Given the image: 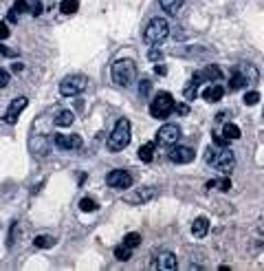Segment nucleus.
Returning a JSON list of instances; mask_svg holds the SVG:
<instances>
[{
    "label": "nucleus",
    "instance_id": "nucleus-23",
    "mask_svg": "<svg viewBox=\"0 0 264 271\" xmlns=\"http://www.w3.org/2000/svg\"><path fill=\"white\" fill-rule=\"evenodd\" d=\"M77 9H80V0H62L59 3V11L64 16H73Z\"/></svg>",
    "mask_w": 264,
    "mask_h": 271
},
{
    "label": "nucleus",
    "instance_id": "nucleus-38",
    "mask_svg": "<svg viewBox=\"0 0 264 271\" xmlns=\"http://www.w3.org/2000/svg\"><path fill=\"white\" fill-rule=\"evenodd\" d=\"M227 141H229V139H227L225 135H214V143H216V146H225Z\"/></svg>",
    "mask_w": 264,
    "mask_h": 271
},
{
    "label": "nucleus",
    "instance_id": "nucleus-25",
    "mask_svg": "<svg viewBox=\"0 0 264 271\" xmlns=\"http://www.w3.org/2000/svg\"><path fill=\"white\" fill-rule=\"evenodd\" d=\"M115 258L117 260H121V262H125V260H130L132 258V247H128V245H119V247H115Z\"/></svg>",
    "mask_w": 264,
    "mask_h": 271
},
{
    "label": "nucleus",
    "instance_id": "nucleus-34",
    "mask_svg": "<svg viewBox=\"0 0 264 271\" xmlns=\"http://www.w3.org/2000/svg\"><path fill=\"white\" fill-rule=\"evenodd\" d=\"M16 232H18V223H14V225H11V232H9V240H7V245H9V247L16 243Z\"/></svg>",
    "mask_w": 264,
    "mask_h": 271
},
{
    "label": "nucleus",
    "instance_id": "nucleus-40",
    "mask_svg": "<svg viewBox=\"0 0 264 271\" xmlns=\"http://www.w3.org/2000/svg\"><path fill=\"white\" fill-rule=\"evenodd\" d=\"M154 71H157L159 75H165V66H154Z\"/></svg>",
    "mask_w": 264,
    "mask_h": 271
},
{
    "label": "nucleus",
    "instance_id": "nucleus-9",
    "mask_svg": "<svg viewBox=\"0 0 264 271\" xmlns=\"http://www.w3.org/2000/svg\"><path fill=\"white\" fill-rule=\"evenodd\" d=\"M178 139H181V128L176 124H165L157 132V141L163 146H174V143H178Z\"/></svg>",
    "mask_w": 264,
    "mask_h": 271
},
{
    "label": "nucleus",
    "instance_id": "nucleus-33",
    "mask_svg": "<svg viewBox=\"0 0 264 271\" xmlns=\"http://www.w3.org/2000/svg\"><path fill=\"white\" fill-rule=\"evenodd\" d=\"M9 84V73L5 69H0V88H5Z\"/></svg>",
    "mask_w": 264,
    "mask_h": 271
},
{
    "label": "nucleus",
    "instance_id": "nucleus-15",
    "mask_svg": "<svg viewBox=\"0 0 264 271\" xmlns=\"http://www.w3.org/2000/svg\"><path fill=\"white\" fill-rule=\"evenodd\" d=\"M223 95H225V88L220 86V84H212V86H207L205 90H203V97H205V101H209V104L220 101Z\"/></svg>",
    "mask_w": 264,
    "mask_h": 271
},
{
    "label": "nucleus",
    "instance_id": "nucleus-17",
    "mask_svg": "<svg viewBox=\"0 0 264 271\" xmlns=\"http://www.w3.org/2000/svg\"><path fill=\"white\" fill-rule=\"evenodd\" d=\"M207 232H209V221L205 216H198V219L191 223V234H194L196 238H203V236H207Z\"/></svg>",
    "mask_w": 264,
    "mask_h": 271
},
{
    "label": "nucleus",
    "instance_id": "nucleus-37",
    "mask_svg": "<svg viewBox=\"0 0 264 271\" xmlns=\"http://www.w3.org/2000/svg\"><path fill=\"white\" fill-rule=\"evenodd\" d=\"M174 111H176L178 115H187V113H189V106H187V104H176V108H174Z\"/></svg>",
    "mask_w": 264,
    "mask_h": 271
},
{
    "label": "nucleus",
    "instance_id": "nucleus-13",
    "mask_svg": "<svg viewBox=\"0 0 264 271\" xmlns=\"http://www.w3.org/2000/svg\"><path fill=\"white\" fill-rule=\"evenodd\" d=\"M170 161H172V164H178V166L191 164V161H194V150L187 148V146H176V148H172V150H170Z\"/></svg>",
    "mask_w": 264,
    "mask_h": 271
},
{
    "label": "nucleus",
    "instance_id": "nucleus-1",
    "mask_svg": "<svg viewBox=\"0 0 264 271\" xmlns=\"http://www.w3.org/2000/svg\"><path fill=\"white\" fill-rule=\"evenodd\" d=\"M205 161L216 170H220L223 174H229L236 166V156H233V150L225 148V146H209L205 152Z\"/></svg>",
    "mask_w": 264,
    "mask_h": 271
},
{
    "label": "nucleus",
    "instance_id": "nucleus-28",
    "mask_svg": "<svg viewBox=\"0 0 264 271\" xmlns=\"http://www.w3.org/2000/svg\"><path fill=\"white\" fill-rule=\"evenodd\" d=\"M123 243L128 245V247H139L141 245V234H137V232H130V234H125V238H123Z\"/></svg>",
    "mask_w": 264,
    "mask_h": 271
},
{
    "label": "nucleus",
    "instance_id": "nucleus-21",
    "mask_svg": "<svg viewBox=\"0 0 264 271\" xmlns=\"http://www.w3.org/2000/svg\"><path fill=\"white\" fill-rule=\"evenodd\" d=\"M139 159L143 161V164H150V161L154 159V143H143V146L139 148Z\"/></svg>",
    "mask_w": 264,
    "mask_h": 271
},
{
    "label": "nucleus",
    "instance_id": "nucleus-18",
    "mask_svg": "<svg viewBox=\"0 0 264 271\" xmlns=\"http://www.w3.org/2000/svg\"><path fill=\"white\" fill-rule=\"evenodd\" d=\"M25 11H29V3H27V0H16L14 7H11V11H9V22H16L18 16L25 14Z\"/></svg>",
    "mask_w": 264,
    "mask_h": 271
},
{
    "label": "nucleus",
    "instance_id": "nucleus-16",
    "mask_svg": "<svg viewBox=\"0 0 264 271\" xmlns=\"http://www.w3.org/2000/svg\"><path fill=\"white\" fill-rule=\"evenodd\" d=\"M154 196H157V190H154V188H146V190H137L135 194L128 198V201L130 203H148V201H152Z\"/></svg>",
    "mask_w": 264,
    "mask_h": 271
},
{
    "label": "nucleus",
    "instance_id": "nucleus-6",
    "mask_svg": "<svg viewBox=\"0 0 264 271\" xmlns=\"http://www.w3.org/2000/svg\"><path fill=\"white\" fill-rule=\"evenodd\" d=\"M257 82V71L249 64H242L240 69L233 71L231 80H229V90H238V88H244L247 84H255Z\"/></svg>",
    "mask_w": 264,
    "mask_h": 271
},
{
    "label": "nucleus",
    "instance_id": "nucleus-8",
    "mask_svg": "<svg viewBox=\"0 0 264 271\" xmlns=\"http://www.w3.org/2000/svg\"><path fill=\"white\" fill-rule=\"evenodd\" d=\"M106 183L112 190H125L132 185V174L128 170H112L106 174Z\"/></svg>",
    "mask_w": 264,
    "mask_h": 271
},
{
    "label": "nucleus",
    "instance_id": "nucleus-7",
    "mask_svg": "<svg viewBox=\"0 0 264 271\" xmlns=\"http://www.w3.org/2000/svg\"><path fill=\"white\" fill-rule=\"evenodd\" d=\"M84 88H86V77L84 75H66L59 82V93L64 97H75V95L84 93Z\"/></svg>",
    "mask_w": 264,
    "mask_h": 271
},
{
    "label": "nucleus",
    "instance_id": "nucleus-11",
    "mask_svg": "<svg viewBox=\"0 0 264 271\" xmlns=\"http://www.w3.org/2000/svg\"><path fill=\"white\" fill-rule=\"evenodd\" d=\"M220 77H223V71H220L216 64H207L203 71L194 73L191 82H196V84H203V82H218Z\"/></svg>",
    "mask_w": 264,
    "mask_h": 271
},
{
    "label": "nucleus",
    "instance_id": "nucleus-30",
    "mask_svg": "<svg viewBox=\"0 0 264 271\" xmlns=\"http://www.w3.org/2000/svg\"><path fill=\"white\" fill-rule=\"evenodd\" d=\"M244 104H247V106H255L257 104V101H260V93H255V90H251V93H247V95H244Z\"/></svg>",
    "mask_w": 264,
    "mask_h": 271
},
{
    "label": "nucleus",
    "instance_id": "nucleus-14",
    "mask_svg": "<svg viewBox=\"0 0 264 271\" xmlns=\"http://www.w3.org/2000/svg\"><path fill=\"white\" fill-rule=\"evenodd\" d=\"M82 143L80 135H55V146L59 150H80Z\"/></svg>",
    "mask_w": 264,
    "mask_h": 271
},
{
    "label": "nucleus",
    "instance_id": "nucleus-29",
    "mask_svg": "<svg viewBox=\"0 0 264 271\" xmlns=\"http://www.w3.org/2000/svg\"><path fill=\"white\" fill-rule=\"evenodd\" d=\"M183 95H185V99L191 101V99H196V95H198V84L196 82H189L187 86H185L183 90Z\"/></svg>",
    "mask_w": 264,
    "mask_h": 271
},
{
    "label": "nucleus",
    "instance_id": "nucleus-32",
    "mask_svg": "<svg viewBox=\"0 0 264 271\" xmlns=\"http://www.w3.org/2000/svg\"><path fill=\"white\" fill-rule=\"evenodd\" d=\"M148 93H150V82H148V80H141V84H139V95H143V97H146Z\"/></svg>",
    "mask_w": 264,
    "mask_h": 271
},
{
    "label": "nucleus",
    "instance_id": "nucleus-3",
    "mask_svg": "<svg viewBox=\"0 0 264 271\" xmlns=\"http://www.w3.org/2000/svg\"><path fill=\"white\" fill-rule=\"evenodd\" d=\"M130 132H132V126L125 117H121L119 122L115 124V128H112L110 137H108V150H112V152H119V150H123L125 146L130 143Z\"/></svg>",
    "mask_w": 264,
    "mask_h": 271
},
{
    "label": "nucleus",
    "instance_id": "nucleus-41",
    "mask_svg": "<svg viewBox=\"0 0 264 271\" xmlns=\"http://www.w3.org/2000/svg\"><path fill=\"white\" fill-rule=\"evenodd\" d=\"M11 69H14V71H16V73H20V71H22V64H20V62H16L14 66H11Z\"/></svg>",
    "mask_w": 264,
    "mask_h": 271
},
{
    "label": "nucleus",
    "instance_id": "nucleus-12",
    "mask_svg": "<svg viewBox=\"0 0 264 271\" xmlns=\"http://www.w3.org/2000/svg\"><path fill=\"white\" fill-rule=\"evenodd\" d=\"M154 269H161V271H174L178 267V260L172 251H159L157 254V260L152 262Z\"/></svg>",
    "mask_w": 264,
    "mask_h": 271
},
{
    "label": "nucleus",
    "instance_id": "nucleus-4",
    "mask_svg": "<svg viewBox=\"0 0 264 271\" xmlns=\"http://www.w3.org/2000/svg\"><path fill=\"white\" fill-rule=\"evenodd\" d=\"M167 35H170V22H167L165 18H152V20L148 22L146 31H143V40H146L148 44H161Z\"/></svg>",
    "mask_w": 264,
    "mask_h": 271
},
{
    "label": "nucleus",
    "instance_id": "nucleus-19",
    "mask_svg": "<svg viewBox=\"0 0 264 271\" xmlns=\"http://www.w3.org/2000/svg\"><path fill=\"white\" fill-rule=\"evenodd\" d=\"M185 0H159V5L163 7V11H167L170 16H176V11L183 7Z\"/></svg>",
    "mask_w": 264,
    "mask_h": 271
},
{
    "label": "nucleus",
    "instance_id": "nucleus-10",
    "mask_svg": "<svg viewBox=\"0 0 264 271\" xmlns=\"http://www.w3.org/2000/svg\"><path fill=\"white\" fill-rule=\"evenodd\" d=\"M27 104H29V99L27 97H16L14 101L9 104V108H7V113H5V124H9V126H14V124H18V117H20V113L27 108Z\"/></svg>",
    "mask_w": 264,
    "mask_h": 271
},
{
    "label": "nucleus",
    "instance_id": "nucleus-26",
    "mask_svg": "<svg viewBox=\"0 0 264 271\" xmlns=\"http://www.w3.org/2000/svg\"><path fill=\"white\" fill-rule=\"evenodd\" d=\"M97 201L95 198H91V196H84L82 201H80V209L82 212H97Z\"/></svg>",
    "mask_w": 264,
    "mask_h": 271
},
{
    "label": "nucleus",
    "instance_id": "nucleus-20",
    "mask_svg": "<svg viewBox=\"0 0 264 271\" xmlns=\"http://www.w3.org/2000/svg\"><path fill=\"white\" fill-rule=\"evenodd\" d=\"M73 122H75V115L71 111H59L55 117V126H59V128H66V126H71Z\"/></svg>",
    "mask_w": 264,
    "mask_h": 271
},
{
    "label": "nucleus",
    "instance_id": "nucleus-22",
    "mask_svg": "<svg viewBox=\"0 0 264 271\" xmlns=\"http://www.w3.org/2000/svg\"><path fill=\"white\" fill-rule=\"evenodd\" d=\"M205 188H207V190L218 188L220 192H229V190H231V179H214V181H207Z\"/></svg>",
    "mask_w": 264,
    "mask_h": 271
},
{
    "label": "nucleus",
    "instance_id": "nucleus-39",
    "mask_svg": "<svg viewBox=\"0 0 264 271\" xmlns=\"http://www.w3.org/2000/svg\"><path fill=\"white\" fill-rule=\"evenodd\" d=\"M0 56H5V58H16V51H11V49H5V46H0Z\"/></svg>",
    "mask_w": 264,
    "mask_h": 271
},
{
    "label": "nucleus",
    "instance_id": "nucleus-35",
    "mask_svg": "<svg viewBox=\"0 0 264 271\" xmlns=\"http://www.w3.org/2000/svg\"><path fill=\"white\" fill-rule=\"evenodd\" d=\"M9 27L7 25H5V22H0V40H7L9 38Z\"/></svg>",
    "mask_w": 264,
    "mask_h": 271
},
{
    "label": "nucleus",
    "instance_id": "nucleus-24",
    "mask_svg": "<svg viewBox=\"0 0 264 271\" xmlns=\"http://www.w3.org/2000/svg\"><path fill=\"white\" fill-rule=\"evenodd\" d=\"M33 245L38 247V249H49V247H53V245H55V238H53V236H49V234H42V236H35Z\"/></svg>",
    "mask_w": 264,
    "mask_h": 271
},
{
    "label": "nucleus",
    "instance_id": "nucleus-27",
    "mask_svg": "<svg viewBox=\"0 0 264 271\" xmlns=\"http://www.w3.org/2000/svg\"><path fill=\"white\" fill-rule=\"evenodd\" d=\"M223 135L227 137V139H240V135H242V132H240V128L236 124H225Z\"/></svg>",
    "mask_w": 264,
    "mask_h": 271
},
{
    "label": "nucleus",
    "instance_id": "nucleus-5",
    "mask_svg": "<svg viewBox=\"0 0 264 271\" xmlns=\"http://www.w3.org/2000/svg\"><path fill=\"white\" fill-rule=\"evenodd\" d=\"M176 108V104H174V97L167 90H161V93L154 95L152 104H150V115L157 117V119H165L170 113Z\"/></svg>",
    "mask_w": 264,
    "mask_h": 271
},
{
    "label": "nucleus",
    "instance_id": "nucleus-2",
    "mask_svg": "<svg viewBox=\"0 0 264 271\" xmlns=\"http://www.w3.org/2000/svg\"><path fill=\"white\" fill-rule=\"evenodd\" d=\"M112 82L117 84V86H123V88H128L132 86V82L137 80V64L132 62V60L128 58H121V60H117L115 64H112Z\"/></svg>",
    "mask_w": 264,
    "mask_h": 271
},
{
    "label": "nucleus",
    "instance_id": "nucleus-36",
    "mask_svg": "<svg viewBox=\"0 0 264 271\" xmlns=\"http://www.w3.org/2000/svg\"><path fill=\"white\" fill-rule=\"evenodd\" d=\"M148 58H150V60H154V62H157V60H161V58H163V53H161L159 49H150Z\"/></svg>",
    "mask_w": 264,
    "mask_h": 271
},
{
    "label": "nucleus",
    "instance_id": "nucleus-31",
    "mask_svg": "<svg viewBox=\"0 0 264 271\" xmlns=\"http://www.w3.org/2000/svg\"><path fill=\"white\" fill-rule=\"evenodd\" d=\"M29 14H31V16H40V14H42V5L38 3V0L29 3Z\"/></svg>",
    "mask_w": 264,
    "mask_h": 271
}]
</instances>
